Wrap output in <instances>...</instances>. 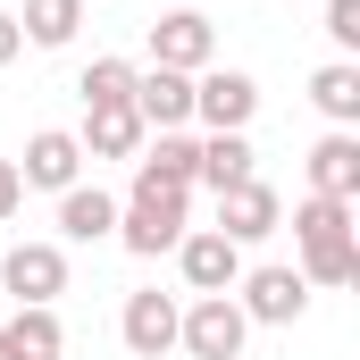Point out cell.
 Listing matches in <instances>:
<instances>
[{
    "label": "cell",
    "mask_w": 360,
    "mask_h": 360,
    "mask_svg": "<svg viewBox=\"0 0 360 360\" xmlns=\"http://www.w3.org/2000/svg\"><path fill=\"white\" fill-rule=\"evenodd\" d=\"M293 243H302V285H352V276H360V226H352V201L310 193V201L293 210Z\"/></svg>",
    "instance_id": "obj_1"
},
{
    "label": "cell",
    "mask_w": 360,
    "mask_h": 360,
    "mask_svg": "<svg viewBox=\"0 0 360 360\" xmlns=\"http://www.w3.org/2000/svg\"><path fill=\"white\" fill-rule=\"evenodd\" d=\"M184 226H193V193H176V184H143V176H134V193L117 201V243H126L134 260L176 252Z\"/></svg>",
    "instance_id": "obj_2"
},
{
    "label": "cell",
    "mask_w": 360,
    "mask_h": 360,
    "mask_svg": "<svg viewBox=\"0 0 360 360\" xmlns=\"http://www.w3.org/2000/svg\"><path fill=\"white\" fill-rule=\"evenodd\" d=\"M176 344H184L193 360H243L252 319L235 310V293H193V310L176 319Z\"/></svg>",
    "instance_id": "obj_3"
},
{
    "label": "cell",
    "mask_w": 360,
    "mask_h": 360,
    "mask_svg": "<svg viewBox=\"0 0 360 360\" xmlns=\"http://www.w3.org/2000/svg\"><path fill=\"white\" fill-rule=\"evenodd\" d=\"M235 310L252 319V327H293L302 310H310V285H302V269H243L235 276Z\"/></svg>",
    "instance_id": "obj_4"
},
{
    "label": "cell",
    "mask_w": 360,
    "mask_h": 360,
    "mask_svg": "<svg viewBox=\"0 0 360 360\" xmlns=\"http://www.w3.org/2000/svg\"><path fill=\"white\" fill-rule=\"evenodd\" d=\"M193 117H201L210 134H243V126L260 117V84H252L243 68H201V76H193Z\"/></svg>",
    "instance_id": "obj_5"
},
{
    "label": "cell",
    "mask_w": 360,
    "mask_h": 360,
    "mask_svg": "<svg viewBox=\"0 0 360 360\" xmlns=\"http://www.w3.org/2000/svg\"><path fill=\"white\" fill-rule=\"evenodd\" d=\"M0 285L17 293V310H51L68 293V252L59 243H8L0 252Z\"/></svg>",
    "instance_id": "obj_6"
},
{
    "label": "cell",
    "mask_w": 360,
    "mask_h": 360,
    "mask_svg": "<svg viewBox=\"0 0 360 360\" xmlns=\"http://www.w3.org/2000/svg\"><path fill=\"white\" fill-rule=\"evenodd\" d=\"M151 68H176V76L218 68V34H210L201 8H168V17H151Z\"/></svg>",
    "instance_id": "obj_7"
},
{
    "label": "cell",
    "mask_w": 360,
    "mask_h": 360,
    "mask_svg": "<svg viewBox=\"0 0 360 360\" xmlns=\"http://www.w3.org/2000/svg\"><path fill=\"white\" fill-rule=\"evenodd\" d=\"M276 226H285V201H276V184L243 176V184H226V193H218V235H226V243H269Z\"/></svg>",
    "instance_id": "obj_8"
},
{
    "label": "cell",
    "mask_w": 360,
    "mask_h": 360,
    "mask_svg": "<svg viewBox=\"0 0 360 360\" xmlns=\"http://www.w3.org/2000/svg\"><path fill=\"white\" fill-rule=\"evenodd\" d=\"M176 269H184L193 293H235V276H243V243H226L218 226H184Z\"/></svg>",
    "instance_id": "obj_9"
},
{
    "label": "cell",
    "mask_w": 360,
    "mask_h": 360,
    "mask_svg": "<svg viewBox=\"0 0 360 360\" xmlns=\"http://www.w3.org/2000/svg\"><path fill=\"white\" fill-rule=\"evenodd\" d=\"M176 293H126V319H117V335H126V352L134 360H160V352H176Z\"/></svg>",
    "instance_id": "obj_10"
},
{
    "label": "cell",
    "mask_w": 360,
    "mask_h": 360,
    "mask_svg": "<svg viewBox=\"0 0 360 360\" xmlns=\"http://www.w3.org/2000/svg\"><path fill=\"white\" fill-rule=\"evenodd\" d=\"M17 176L34 184V193H68V184H84V143L68 134V126H42L34 143H25V168Z\"/></svg>",
    "instance_id": "obj_11"
},
{
    "label": "cell",
    "mask_w": 360,
    "mask_h": 360,
    "mask_svg": "<svg viewBox=\"0 0 360 360\" xmlns=\"http://www.w3.org/2000/svg\"><path fill=\"white\" fill-rule=\"evenodd\" d=\"M134 117H143L151 134H184V126H193V76H176V68L134 76Z\"/></svg>",
    "instance_id": "obj_12"
},
{
    "label": "cell",
    "mask_w": 360,
    "mask_h": 360,
    "mask_svg": "<svg viewBox=\"0 0 360 360\" xmlns=\"http://www.w3.org/2000/svg\"><path fill=\"white\" fill-rule=\"evenodd\" d=\"M310 193H327V201H360V134H352V126H335V134L310 143Z\"/></svg>",
    "instance_id": "obj_13"
},
{
    "label": "cell",
    "mask_w": 360,
    "mask_h": 360,
    "mask_svg": "<svg viewBox=\"0 0 360 360\" xmlns=\"http://www.w3.org/2000/svg\"><path fill=\"white\" fill-rule=\"evenodd\" d=\"M84 160H134L143 143H151V126L134 117V101H117V109H84Z\"/></svg>",
    "instance_id": "obj_14"
},
{
    "label": "cell",
    "mask_w": 360,
    "mask_h": 360,
    "mask_svg": "<svg viewBox=\"0 0 360 360\" xmlns=\"http://www.w3.org/2000/svg\"><path fill=\"white\" fill-rule=\"evenodd\" d=\"M260 176L252 168V134H201L193 143V184H210V193H226V184Z\"/></svg>",
    "instance_id": "obj_15"
},
{
    "label": "cell",
    "mask_w": 360,
    "mask_h": 360,
    "mask_svg": "<svg viewBox=\"0 0 360 360\" xmlns=\"http://www.w3.org/2000/svg\"><path fill=\"white\" fill-rule=\"evenodd\" d=\"M59 235H68V243H109V235H117V201H109L101 184H68V193H59Z\"/></svg>",
    "instance_id": "obj_16"
},
{
    "label": "cell",
    "mask_w": 360,
    "mask_h": 360,
    "mask_svg": "<svg viewBox=\"0 0 360 360\" xmlns=\"http://www.w3.org/2000/svg\"><path fill=\"white\" fill-rule=\"evenodd\" d=\"M76 25H84V0H25V17H17V34L34 51H68Z\"/></svg>",
    "instance_id": "obj_17"
},
{
    "label": "cell",
    "mask_w": 360,
    "mask_h": 360,
    "mask_svg": "<svg viewBox=\"0 0 360 360\" xmlns=\"http://www.w3.org/2000/svg\"><path fill=\"white\" fill-rule=\"evenodd\" d=\"M310 101H319L327 126H360V68L352 59H327V68L310 76Z\"/></svg>",
    "instance_id": "obj_18"
},
{
    "label": "cell",
    "mask_w": 360,
    "mask_h": 360,
    "mask_svg": "<svg viewBox=\"0 0 360 360\" xmlns=\"http://www.w3.org/2000/svg\"><path fill=\"white\" fill-rule=\"evenodd\" d=\"M134 176L193 193V134H160V143H143V151H134Z\"/></svg>",
    "instance_id": "obj_19"
},
{
    "label": "cell",
    "mask_w": 360,
    "mask_h": 360,
    "mask_svg": "<svg viewBox=\"0 0 360 360\" xmlns=\"http://www.w3.org/2000/svg\"><path fill=\"white\" fill-rule=\"evenodd\" d=\"M0 335H8V352H17V360H59V352H68V327H59V310H17Z\"/></svg>",
    "instance_id": "obj_20"
},
{
    "label": "cell",
    "mask_w": 360,
    "mask_h": 360,
    "mask_svg": "<svg viewBox=\"0 0 360 360\" xmlns=\"http://www.w3.org/2000/svg\"><path fill=\"white\" fill-rule=\"evenodd\" d=\"M134 59H92L84 76H76V92H84V109H117V101H134Z\"/></svg>",
    "instance_id": "obj_21"
},
{
    "label": "cell",
    "mask_w": 360,
    "mask_h": 360,
    "mask_svg": "<svg viewBox=\"0 0 360 360\" xmlns=\"http://www.w3.org/2000/svg\"><path fill=\"white\" fill-rule=\"evenodd\" d=\"M327 42L335 51H360V0H327Z\"/></svg>",
    "instance_id": "obj_22"
},
{
    "label": "cell",
    "mask_w": 360,
    "mask_h": 360,
    "mask_svg": "<svg viewBox=\"0 0 360 360\" xmlns=\"http://www.w3.org/2000/svg\"><path fill=\"white\" fill-rule=\"evenodd\" d=\"M17 201H25V176H17V160H0V218H17Z\"/></svg>",
    "instance_id": "obj_23"
},
{
    "label": "cell",
    "mask_w": 360,
    "mask_h": 360,
    "mask_svg": "<svg viewBox=\"0 0 360 360\" xmlns=\"http://www.w3.org/2000/svg\"><path fill=\"white\" fill-rule=\"evenodd\" d=\"M17 51H25V34H17V17H8V8H0V68H8V59H17Z\"/></svg>",
    "instance_id": "obj_24"
},
{
    "label": "cell",
    "mask_w": 360,
    "mask_h": 360,
    "mask_svg": "<svg viewBox=\"0 0 360 360\" xmlns=\"http://www.w3.org/2000/svg\"><path fill=\"white\" fill-rule=\"evenodd\" d=\"M0 360H17V352H8V335H0Z\"/></svg>",
    "instance_id": "obj_25"
}]
</instances>
